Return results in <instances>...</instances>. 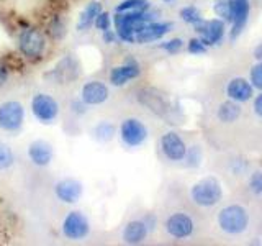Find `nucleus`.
<instances>
[{"label":"nucleus","mask_w":262,"mask_h":246,"mask_svg":"<svg viewBox=\"0 0 262 246\" xmlns=\"http://www.w3.org/2000/svg\"><path fill=\"white\" fill-rule=\"evenodd\" d=\"M187 49H188V51H190L192 54H203V53H207V45H205L202 39L193 38V39L188 41Z\"/></svg>","instance_id":"obj_30"},{"label":"nucleus","mask_w":262,"mask_h":246,"mask_svg":"<svg viewBox=\"0 0 262 246\" xmlns=\"http://www.w3.org/2000/svg\"><path fill=\"white\" fill-rule=\"evenodd\" d=\"M249 223V215L241 205H228L218 215V225L229 235L243 233Z\"/></svg>","instance_id":"obj_4"},{"label":"nucleus","mask_w":262,"mask_h":246,"mask_svg":"<svg viewBox=\"0 0 262 246\" xmlns=\"http://www.w3.org/2000/svg\"><path fill=\"white\" fill-rule=\"evenodd\" d=\"M51 35L56 39H61L66 35V27H64V23L59 18H56L53 22V25H51Z\"/></svg>","instance_id":"obj_32"},{"label":"nucleus","mask_w":262,"mask_h":246,"mask_svg":"<svg viewBox=\"0 0 262 246\" xmlns=\"http://www.w3.org/2000/svg\"><path fill=\"white\" fill-rule=\"evenodd\" d=\"M154 15L149 12H129V13H117L113 16L115 31L118 39L125 43H135V38L147 23H151Z\"/></svg>","instance_id":"obj_1"},{"label":"nucleus","mask_w":262,"mask_h":246,"mask_svg":"<svg viewBox=\"0 0 262 246\" xmlns=\"http://www.w3.org/2000/svg\"><path fill=\"white\" fill-rule=\"evenodd\" d=\"M53 194L61 203L74 205L84 195V186H82L80 180L74 177H64L53 186Z\"/></svg>","instance_id":"obj_9"},{"label":"nucleus","mask_w":262,"mask_h":246,"mask_svg":"<svg viewBox=\"0 0 262 246\" xmlns=\"http://www.w3.org/2000/svg\"><path fill=\"white\" fill-rule=\"evenodd\" d=\"M166 2H172V0H166Z\"/></svg>","instance_id":"obj_37"},{"label":"nucleus","mask_w":262,"mask_h":246,"mask_svg":"<svg viewBox=\"0 0 262 246\" xmlns=\"http://www.w3.org/2000/svg\"><path fill=\"white\" fill-rule=\"evenodd\" d=\"M221 186L215 177H207L199 180L190 191L192 200L200 207H213L221 200Z\"/></svg>","instance_id":"obj_6"},{"label":"nucleus","mask_w":262,"mask_h":246,"mask_svg":"<svg viewBox=\"0 0 262 246\" xmlns=\"http://www.w3.org/2000/svg\"><path fill=\"white\" fill-rule=\"evenodd\" d=\"M251 82H252V87L262 90V61L257 63L251 69Z\"/></svg>","instance_id":"obj_28"},{"label":"nucleus","mask_w":262,"mask_h":246,"mask_svg":"<svg viewBox=\"0 0 262 246\" xmlns=\"http://www.w3.org/2000/svg\"><path fill=\"white\" fill-rule=\"evenodd\" d=\"M195 225L192 218L185 213H172L166 220V232L176 238V240H184V238L192 236Z\"/></svg>","instance_id":"obj_14"},{"label":"nucleus","mask_w":262,"mask_h":246,"mask_svg":"<svg viewBox=\"0 0 262 246\" xmlns=\"http://www.w3.org/2000/svg\"><path fill=\"white\" fill-rule=\"evenodd\" d=\"M141 74V69L135 61H128L121 66H117L110 71V84L115 87H121L126 86L129 80H133L136 77H139Z\"/></svg>","instance_id":"obj_15"},{"label":"nucleus","mask_w":262,"mask_h":246,"mask_svg":"<svg viewBox=\"0 0 262 246\" xmlns=\"http://www.w3.org/2000/svg\"><path fill=\"white\" fill-rule=\"evenodd\" d=\"M120 139L128 148H138L147 139V128L138 118H125L120 125Z\"/></svg>","instance_id":"obj_8"},{"label":"nucleus","mask_w":262,"mask_h":246,"mask_svg":"<svg viewBox=\"0 0 262 246\" xmlns=\"http://www.w3.org/2000/svg\"><path fill=\"white\" fill-rule=\"evenodd\" d=\"M25 107L20 100L0 102V130L5 133H18L25 125Z\"/></svg>","instance_id":"obj_3"},{"label":"nucleus","mask_w":262,"mask_h":246,"mask_svg":"<svg viewBox=\"0 0 262 246\" xmlns=\"http://www.w3.org/2000/svg\"><path fill=\"white\" fill-rule=\"evenodd\" d=\"M94 135L98 141H110L115 135V127L112 125V123L102 121L94 128Z\"/></svg>","instance_id":"obj_25"},{"label":"nucleus","mask_w":262,"mask_h":246,"mask_svg":"<svg viewBox=\"0 0 262 246\" xmlns=\"http://www.w3.org/2000/svg\"><path fill=\"white\" fill-rule=\"evenodd\" d=\"M61 232L66 240L80 241L89 236L90 233V221L87 215L80 210H71L68 215L62 218Z\"/></svg>","instance_id":"obj_7"},{"label":"nucleus","mask_w":262,"mask_h":246,"mask_svg":"<svg viewBox=\"0 0 262 246\" xmlns=\"http://www.w3.org/2000/svg\"><path fill=\"white\" fill-rule=\"evenodd\" d=\"M110 90L108 86L102 80H89L80 87V95L79 98L84 102L87 107H97L102 105L108 100Z\"/></svg>","instance_id":"obj_11"},{"label":"nucleus","mask_w":262,"mask_h":246,"mask_svg":"<svg viewBox=\"0 0 262 246\" xmlns=\"http://www.w3.org/2000/svg\"><path fill=\"white\" fill-rule=\"evenodd\" d=\"M30 110L35 120L39 121L41 125H54L59 120L61 105L53 95H49L46 92H38L31 97Z\"/></svg>","instance_id":"obj_2"},{"label":"nucleus","mask_w":262,"mask_h":246,"mask_svg":"<svg viewBox=\"0 0 262 246\" xmlns=\"http://www.w3.org/2000/svg\"><path fill=\"white\" fill-rule=\"evenodd\" d=\"M18 49L27 59H39L46 51V38L38 28H23L18 35Z\"/></svg>","instance_id":"obj_5"},{"label":"nucleus","mask_w":262,"mask_h":246,"mask_svg":"<svg viewBox=\"0 0 262 246\" xmlns=\"http://www.w3.org/2000/svg\"><path fill=\"white\" fill-rule=\"evenodd\" d=\"M95 28L97 30H100L102 33L103 31H106V30H110V27H112V16H110V13L108 12H100L98 13V16L95 18Z\"/></svg>","instance_id":"obj_27"},{"label":"nucleus","mask_w":262,"mask_h":246,"mask_svg":"<svg viewBox=\"0 0 262 246\" xmlns=\"http://www.w3.org/2000/svg\"><path fill=\"white\" fill-rule=\"evenodd\" d=\"M149 233V227L144 220H131L126 227L123 228V241L126 244H139L146 240Z\"/></svg>","instance_id":"obj_17"},{"label":"nucleus","mask_w":262,"mask_h":246,"mask_svg":"<svg viewBox=\"0 0 262 246\" xmlns=\"http://www.w3.org/2000/svg\"><path fill=\"white\" fill-rule=\"evenodd\" d=\"M117 31H112V30H106L103 31V41L105 43H115L117 41Z\"/></svg>","instance_id":"obj_34"},{"label":"nucleus","mask_w":262,"mask_h":246,"mask_svg":"<svg viewBox=\"0 0 262 246\" xmlns=\"http://www.w3.org/2000/svg\"><path fill=\"white\" fill-rule=\"evenodd\" d=\"M8 77H10V71H8V68H7L5 64L0 63V87L7 84Z\"/></svg>","instance_id":"obj_33"},{"label":"nucleus","mask_w":262,"mask_h":246,"mask_svg":"<svg viewBox=\"0 0 262 246\" xmlns=\"http://www.w3.org/2000/svg\"><path fill=\"white\" fill-rule=\"evenodd\" d=\"M213 10L218 15V18L223 22H233V13H231V0H215Z\"/></svg>","instance_id":"obj_24"},{"label":"nucleus","mask_w":262,"mask_h":246,"mask_svg":"<svg viewBox=\"0 0 262 246\" xmlns=\"http://www.w3.org/2000/svg\"><path fill=\"white\" fill-rule=\"evenodd\" d=\"M231 13H233V28L231 38H237L244 30L249 16V0H231Z\"/></svg>","instance_id":"obj_16"},{"label":"nucleus","mask_w":262,"mask_h":246,"mask_svg":"<svg viewBox=\"0 0 262 246\" xmlns=\"http://www.w3.org/2000/svg\"><path fill=\"white\" fill-rule=\"evenodd\" d=\"M149 10V2L147 0H123L117 5L115 12L117 13H129V12H146Z\"/></svg>","instance_id":"obj_22"},{"label":"nucleus","mask_w":262,"mask_h":246,"mask_svg":"<svg viewBox=\"0 0 262 246\" xmlns=\"http://www.w3.org/2000/svg\"><path fill=\"white\" fill-rule=\"evenodd\" d=\"M180 18H182L188 25H196L199 22H202V15L199 12V8H195V7H184L182 10H180Z\"/></svg>","instance_id":"obj_26"},{"label":"nucleus","mask_w":262,"mask_h":246,"mask_svg":"<svg viewBox=\"0 0 262 246\" xmlns=\"http://www.w3.org/2000/svg\"><path fill=\"white\" fill-rule=\"evenodd\" d=\"M254 112H256L259 117L262 118V94H259L254 100Z\"/></svg>","instance_id":"obj_35"},{"label":"nucleus","mask_w":262,"mask_h":246,"mask_svg":"<svg viewBox=\"0 0 262 246\" xmlns=\"http://www.w3.org/2000/svg\"><path fill=\"white\" fill-rule=\"evenodd\" d=\"M27 158L35 168H48L54 159V148L46 139H35L27 148Z\"/></svg>","instance_id":"obj_10"},{"label":"nucleus","mask_w":262,"mask_h":246,"mask_svg":"<svg viewBox=\"0 0 262 246\" xmlns=\"http://www.w3.org/2000/svg\"><path fill=\"white\" fill-rule=\"evenodd\" d=\"M184 46V41L180 39V38H174V39H169L166 41V43H162L161 48L164 49V51H167L170 54H174V53H179L180 49H182Z\"/></svg>","instance_id":"obj_29"},{"label":"nucleus","mask_w":262,"mask_h":246,"mask_svg":"<svg viewBox=\"0 0 262 246\" xmlns=\"http://www.w3.org/2000/svg\"><path fill=\"white\" fill-rule=\"evenodd\" d=\"M216 115L223 123H231V121L237 120V117L241 115V109H239V105L234 102H225L220 105Z\"/></svg>","instance_id":"obj_21"},{"label":"nucleus","mask_w":262,"mask_h":246,"mask_svg":"<svg viewBox=\"0 0 262 246\" xmlns=\"http://www.w3.org/2000/svg\"><path fill=\"white\" fill-rule=\"evenodd\" d=\"M195 27V31L200 35V39L203 41L207 46H213L220 43L225 36V22L221 18L215 20H202Z\"/></svg>","instance_id":"obj_12"},{"label":"nucleus","mask_w":262,"mask_h":246,"mask_svg":"<svg viewBox=\"0 0 262 246\" xmlns=\"http://www.w3.org/2000/svg\"><path fill=\"white\" fill-rule=\"evenodd\" d=\"M249 187L254 194H257V195L262 194V172H254L249 180Z\"/></svg>","instance_id":"obj_31"},{"label":"nucleus","mask_w":262,"mask_h":246,"mask_svg":"<svg viewBox=\"0 0 262 246\" xmlns=\"http://www.w3.org/2000/svg\"><path fill=\"white\" fill-rule=\"evenodd\" d=\"M254 57H256L257 61H262V43L259 46H256V49H254Z\"/></svg>","instance_id":"obj_36"},{"label":"nucleus","mask_w":262,"mask_h":246,"mask_svg":"<svg viewBox=\"0 0 262 246\" xmlns=\"http://www.w3.org/2000/svg\"><path fill=\"white\" fill-rule=\"evenodd\" d=\"M161 151L169 161H182L187 156V146L176 131H167L161 138Z\"/></svg>","instance_id":"obj_13"},{"label":"nucleus","mask_w":262,"mask_h":246,"mask_svg":"<svg viewBox=\"0 0 262 246\" xmlns=\"http://www.w3.org/2000/svg\"><path fill=\"white\" fill-rule=\"evenodd\" d=\"M16 158L13 150L5 143H0V171H8L15 166Z\"/></svg>","instance_id":"obj_23"},{"label":"nucleus","mask_w":262,"mask_h":246,"mask_svg":"<svg viewBox=\"0 0 262 246\" xmlns=\"http://www.w3.org/2000/svg\"><path fill=\"white\" fill-rule=\"evenodd\" d=\"M226 95L234 102H248L252 97V84L243 77L231 79L226 86Z\"/></svg>","instance_id":"obj_19"},{"label":"nucleus","mask_w":262,"mask_h":246,"mask_svg":"<svg viewBox=\"0 0 262 246\" xmlns=\"http://www.w3.org/2000/svg\"><path fill=\"white\" fill-rule=\"evenodd\" d=\"M102 12V4L98 0H94V2L87 4V7L80 12L79 20H77V31H87L90 27H94L95 18L98 16V13Z\"/></svg>","instance_id":"obj_20"},{"label":"nucleus","mask_w":262,"mask_h":246,"mask_svg":"<svg viewBox=\"0 0 262 246\" xmlns=\"http://www.w3.org/2000/svg\"><path fill=\"white\" fill-rule=\"evenodd\" d=\"M172 28L170 23H159V22H151L138 33L135 38V43H151V41L161 39L166 33H169Z\"/></svg>","instance_id":"obj_18"}]
</instances>
